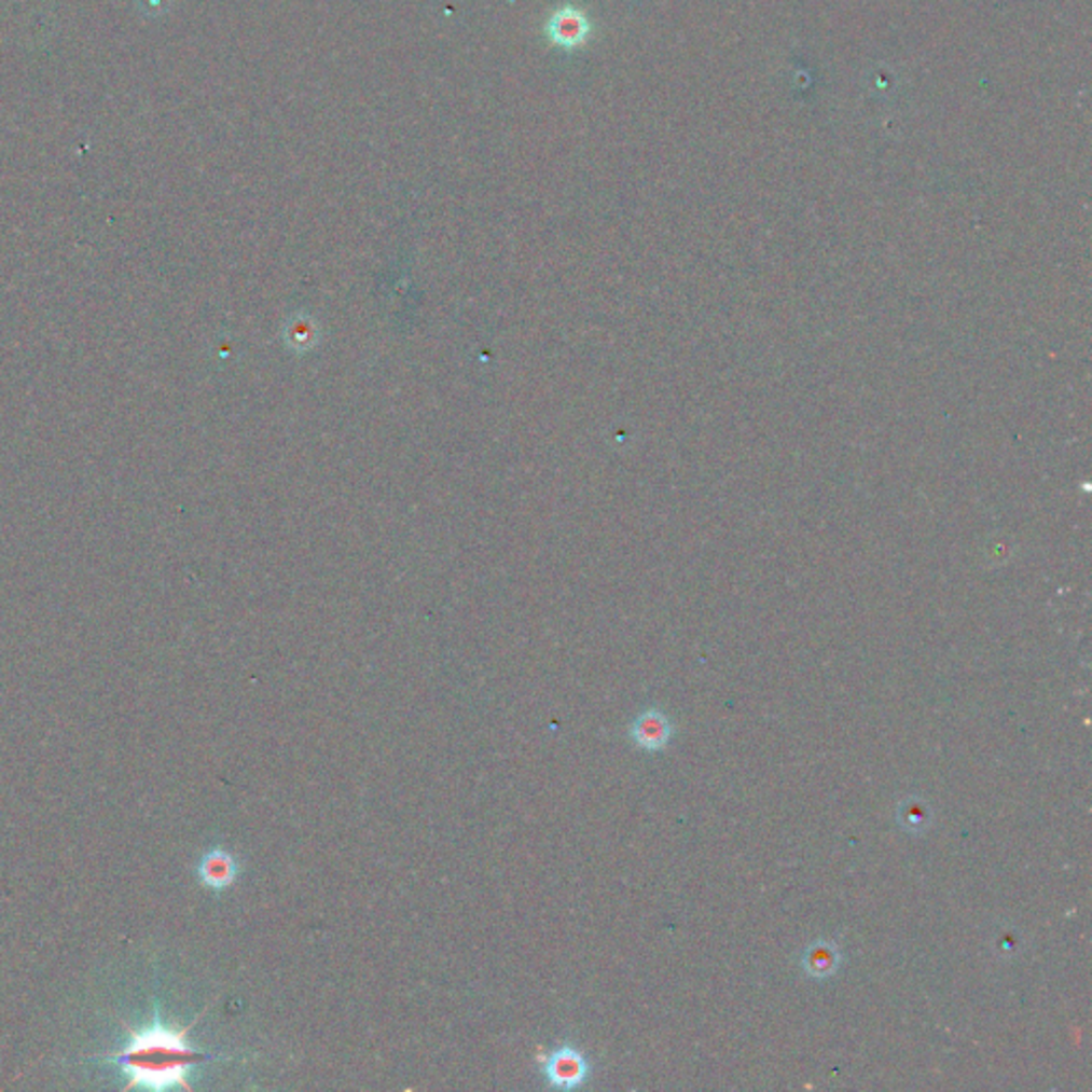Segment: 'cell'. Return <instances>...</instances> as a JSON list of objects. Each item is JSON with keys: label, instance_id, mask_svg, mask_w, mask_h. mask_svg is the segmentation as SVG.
<instances>
[{"label": "cell", "instance_id": "1", "mask_svg": "<svg viewBox=\"0 0 1092 1092\" xmlns=\"http://www.w3.org/2000/svg\"><path fill=\"white\" fill-rule=\"evenodd\" d=\"M191 1028L193 1024L182 1028L167 1026L161 1011L154 1009L150 1022L141 1028H128L126 1046L118 1052L105 1054L102 1063L115 1065L126 1074L128 1084L124 1091H191V1072L203 1063L218 1061V1056L201 1052L189 1041Z\"/></svg>", "mask_w": 1092, "mask_h": 1092}, {"label": "cell", "instance_id": "2", "mask_svg": "<svg viewBox=\"0 0 1092 1092\" xmlns=\"http://www.w3.org/2000/svg\"><path fill=\"white\" fill-rule=\"evenodd\" d=\"M544 34L551 45L572 52V50L583 47L590 41L592 22L581 6L566 2L549 15V19L544 24Z\"/></svg>", "mask_w": 1092, "mask_h": 1092}, {"label": "cell", "instance_id": "3", "mask_svg": "<svg viewBox=\"0 0 1092 1092\" xmlns=\"http://www.w3.org/2000/svg\"><path fill=\"white\" fill-rule=\"evenodd\" d=\"M542 1074L551 1089L575 1091L581 1089L590 1078V1063L577 1048L564 1046L549 1054L542 1065Z\"/></svg>", "mask_w": 1092, "mask_h": 1092}, {"label": "cell", "instance_id": "4", "mask_svg": "<svg viewBox=\"0 0 1092 1092\" xmlns=\"http://www.w3.org/2000/svg\"><path fill=\"white\" fill-rule=\"evenodd\" d=\"M239 875V862L233 854L222 847L207 849L199 858L197 877L201 884L213 893H222L235 884Z\"/></svg>", "mask_w": 1092, "mask_h": 1092}, {"label": "cell", "instance_id": "5", "mask_svg": "<svg viewBox=\"0 0 1092 1092\" xmlns=\"http://www.w3.org/2000/svg\"><path fill=\"white\" fill-rule=\"evenodd\" d=\"M630 734H632V741L640 749H645V751H660L673 738V723H671V719L662 710L649 708V710L640 713L634 719Z\"/></svg>", "mask_w": 1092, "mask_h": 1092}, {"label": "cell", "instance_id": "6", "mask_svg": "<svg viewBox=\"0 0 1092 1092\" xmlns=\"http://www.w3.org/2000/svg\"><path fill=\"white\" fill-rule=\"evenodd\" d=\"M802 967H804L806 976L813 980H826V978L834 976L841 967L839 945H834L830 941L813 943L802 956Z\"/></svg>", "mask_w": 1092, "mask_h": 1092}, {"label": "cell", "instance_id": "7", "mask_svg": "<svg viewBox=\"0 0 1092 1092\" xmlns=\"http://www.w3.org/2000/svg\"><path fill=\"white\" fill-rule=\"evenodd\" d=\"M898 824L913 837L924 834L932 824V811L922 798H907L898 804Z\"/></svg>", "mask_w": 1092, "mask_h": 1092}]
</instances>
